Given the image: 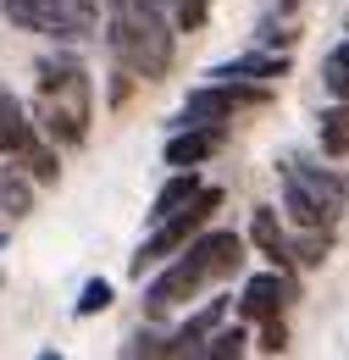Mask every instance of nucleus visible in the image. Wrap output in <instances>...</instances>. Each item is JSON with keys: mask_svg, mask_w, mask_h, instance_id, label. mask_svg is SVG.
<instances>
[{"mask_svg": "<svg viewBox=\"0 0 349 360\" xmlns=\"http://www.w3.org/2000/svg\"><path fill=\"white\" fill-rule=\"evenodd\" d=\"M106 6H122V0H106Z\"/></svg>", "mask_w": 349, "mask_h": 360, "instance_id": "nucleus-27", "label": "nucleus"}, {"mask_svg": "<svg viewBox=\"0 0 349 360\" xmlns=\"http://www.w3.org/2000/svg\"><path fill=\"white\" fill-rule=\"evenodd\" d=\"M250 238H255V250H261L277 271L288 266V238H283V222H277V211H272V205H261V211L250 217Z\"/></svg>", "mask_w": 349, "mask_h": 360, "instance_id": "nucleus-11", "label": "nucleus"}, {"mask_svg": "<svg viewBox=\"0 0 349 360\" xmlns=\"http://www.w3.org/2000/svg\"><path fill=\"white\" fill-rule=\"evenodd\" d=\"M172 266L161 271L150 288H144V305H150V316H167L172 305H183V300H194L205 283H222V277H233V271L244 266V238L239 233H227V227H217V233H194L177 255H167Z\"/></svg>", "mask_w": 349, "mask_h": 360, "instance_id": "nucleus-1", "label": "nucleus"}, {"mask_svg": "<svg viewBox=\"0 0 349 360\" xmlns=\"http://www.w3.org/2000/svg\"><path fill=\"white\" fill-rule=\"evenodd\" d=\"M217 205H222V188H200L189 205H177L172 217H161V222H156V233L139 244V255L128 261V271H133V277H144L150 266H161L167 255H177V250H183V244H189L200 227H211Z\"/></svg>", "mask_w": 349, "mask_h": 360, "instance_id": "nucleus-6", "label": "nucleus"}, {"mask_svg": "<svg viewBox=\"0 0 349 360\" xmlns=\"http://www.w3.org/2000/svg\"><path fill=\"white\" fill-rule=\"evenodd\" d=\"M133 6H150V11H172V0H133Z\"/></svg>", "mask_w": 349, "mask_h": 360, "instance_id": "nucleus-25", "label": "nucleus"}, {"mask_svg": "<svg viewBox=\"0 0 349 360\" xmlns=\"http://www.w3.org/2000/svg\"><path fill=\"white\" fill-rule=\"evenodd\" d=\"M316 139H322V150H327V155H338V161L349 155V100L327 105V111L316 117Z\"/></svg>", "mask_w": 349, "mask_h": 360, "instance_id": "nucleus-14", "label": "nucleus"}, {"mask_svg": "<svg viewBox=\"0 0 349 360\" xmlns=\"http://www.w3.org/2000/svg\"><path fill=\"white\" fill-rule=\"evenodd\" d=\"M266 100H272V89H250L239 78H222V84H205L183 100V122L189 128H222L239 105H266Z\"/></svg>", "mask_w": 349, "mask_h": 360, "instance_id": "nucleus-7", "label": "nucleus"}, {"mask_svg": "<svg viewBox=\"0 0 349 360\" xmlns=\"http://www.w3.org/2000/svg\"><path fill=\"white\" fill-rule=\"evenodd\" d=\"M294 6H300V0H277V11H294Z\"/></svg>", "mask_w": 349, "mask_h": 360, "instance_id": "nucleus-26", "label": "nucleus"}, {"mask_svg": "<svg viewBox=\"0 0 349 360\" xmlns=\"http://www.w3.org/2000/svg\"><path fill=\"white\" fill-rule=\"evenodd\" d=\"M117 67H128L133 78H161L172 67V28H167V11H150V6H128L111 17L106 28Z\"/></svg>", "mask_w": 349, "mask_h": 360, "instance_id": "nucleus-3", "label": "nucleus"}, {"mask_svg": "<svg viewBox=\"0 0 349 360\" xmlns=\"http://www.w3.org/2000/svg\"><path fill=\"white\" fill-rule=\"evenodd\" d=\"M244 327H211L200 344H194V355H205V360H233V355H244Z\"/></svg>", "mask_w": 349, "mask_h": 360, "instance_id": "nucleus-15", "label": "nucleus"}, {"mask_svg": "<svg viewBox=\"0 0 349 360\" xmlns=\"http://www.w3.org/2000/svg\"><path fill=\"white\" fill-rule=\"evenodd\" d=\"M11 161H23L34 183H56V178H61V167H56V150H50V144H39V139H28V144H23Z\"/></svg>", "mask_w": 349, "mask_h": 360, "instance_id": "nucleus-16", "label": "nucleus"}, {"mask_svg": "<svg viewBox=\"0 0 349 360\" xmlns=\"http://www.w3.org/2000/svg\"><path fill=\"white\" fill-rule=\"evenodd\" d=\"M6 22L23 34H44L56 45H84L100 28V0H0Z\"/></svg>", "mask_w": 349, "mask_h": 360, "instance_id": "nucleus-4", "label": "nucleus"}, {"mask_svg": "<svg viewBox=\"0 0 349 360\" xmlns=\"http://www.w3.org/2000/svg\"><path fill=\"white\" fill-rule=\"evenodd\" d=\"M333 250V238H327V227H310L305 238L288 250V255H300V266H322V255Z\"/></svg>", "mask_w": 349, "mask_h": 360, "instance_id": "nucleus-20", "label": "nucleus"}, {"mask_svg": "<svg viewBox=\"0 0 349 360\" xmlns=\"http://www.w3.org/2000/svg\"><path fill=\"white\" fill-rule=\"evenodd\" d=\"M283 300H288V283H283V271L272 266V271H261V277L244 283V294H239V316H244V321H266V316L283 311Z\"/></svg>", "mask_w": 349, "mask_h": 360, "instance_id": "nucleus-8", "label": "nucleus"}, {"mask_svg": "<svg viewBox=\"0 0 349 360\" xmlns=\"http://www.w3.org/2000/svg\"><path fill=\"white\" fill-rule=\"evenodd\" d=\"M111 300H117V288H111L106 277H89L84 294L72 300V316H100V311H111Z\"/></svg>", "mask_w": 349, "mask_h": 360, "instance_id": "nucleus-18", "label": "nucleus"}, {"mask_svg": "<svg viewBox=\"0 0 349 360\" xmlns=\"http://www.w3.org/2000/svg\"><path fill=\"white\" fill-rule=\"evenodd\" d=\"M39 128L50 144H84L89 139V72L78 56H44L39 61Z\"/></svg>", "mask_w": 349, "mask_h": 360, "instance_id": "nucleus-2", "label": "nucleus"}, {"mask_svg": "<svg viewBox=\"0 0 349 360\" xmlns=\"http://www.w3.org/2000/svg\"><path fill=\"white\" fill-rule=\"evenodd\" d=\"M0 211H6L11 222L34 211V188H28V178H17V172H0Z\"/></svg>", "mask_w": 349, "mask_h": 360, "instance_id": "nucleus-17", "label": "nucleus"}, {"mask_svg": "<svg viewBox=\"0 0 349 360\" xmlns=\"http://www.w3.org/2000/svg\"><path fill=\"white\" fill-rule=\"evenodd\" d=\"M217 150H222V128H189L183 122V134L167 139V167H200Z\"/></svg>", "mask_w": 349, "mask_h": 360, "instance_id": "nucleus-10", "label": "nucleus"}, {"mask_svg": "<svg viewBox=\"0 0 349 360\" xmlns=\"http://www.w3.org/2000/svg\"><path fill=\"white\" fill-rule=\"evenodd\" d=\"M288 72V50H255V56H233V61H217L205 78L222 84V78H261V84H277Z\"/></svg>", "mask_w": 349, "mask_h": 360, "instance_id": "nucleus-9", "label": "nucleus"}, {"mask_svg": "<svg viewBox=\"0 0 349 360\" xmlns=\"http://www.w3.org/2000/svg\"><path fill=\"white\" fill-rule=\"evenodd\" d=\"M28 139H34V122H28L23 100L11 89H0V155H17Z\"/></svg>", "mask_w": 349, "mask_h": 360, "instance_id": "nucleus-12", "label": "nucleus"}, {"mask_svg": "<svg viewBox=\"0 0 349 360\" xmlns=\"http://www.w3.org/2000/svg\"><path fill=\"white\" fill-rule=\"evenodd\" d=\"M261 355H283L288 349V333H283V321L277 316H266V333H261V344H255Z\"/></svg>", "mask_w": 349, "mask_h": 360, "instance_id": "nucleus-23", "label": "nucleus"}, {"mask_svg": "<svg viewBox=\"0 0 349 360\" xmlns=\"http://www.w3.org/2000/svg\"><path fill=\"white\" fill-rule=\"evenodd\" d=\"M255 45H261V50H294V28L261 22V28H255Z\"/></svg>", "mask_w": 349, "mask_h": 360, "instance_id": "nucleus-22", "label": "nucleus"}, {"mask_svg": "<svg viewBox=\"0 0 349 360\" xmlns=\"http://www.w3.org/2000/svg\"><path fill=\"white\" fill-rule=\"evenodd\" d=\"M200 194V178H194V167H177V178L161 183V194H156V205H150V222H161V217H172L177 205H189Z\"/></svg>", "mask_w": 349, "mask_h": 360, "instance_id": "nucleus-13", "label": "nucleus"}, {"mask_svg": "<svg viewBox=\"0 0 349 360\" xmlns=\"http://www.w3.org/2000/svg\"><path fill=\"white\" fill-rule=\"evenodd\" d=\"M349 205V178L305 161H283V211L300 227H333V217Z\"/></svg>", "mask_w": 349, "mask_h": 360, "instance_id": "nucleus-5", "label": "nucleus"}, {"mask_svg": "<svg viewBox=\"0 0 349 360\" xmlns=\"http://www.w3.org/2000/svg\"><path fill=\"white\" fill-rule=\"evenodd\" d=\"M205 11H211V0H172V22L189 34V28H200L205 22Z\"/></svg>", "mask_w": 349, "mask_h": 360, "instance_id": "nucleus-21", "label": "nucleus"}, {"mask_svg": "<svg viewBox=\"0 0 349 360\" xmlns=\"http://www.w3.org/2000/svg\"><path fill=\"white\" fill-rule=\"evenodd\" d=\"M322 84L333 89V100H349V39L333 56H327V67H322Z\"/></svg>", "mask_w": 349, "mask_h": 360, "instance_id": "nucleus-19", "label": "nucleus"}, {"mask_svg": "<svg viewBox=\"0 0 349 360\" xmlns=\"http://www.w3.org/2000/svg\"><path fill=\"white\" fill-rule=\"evenodd\" d=\"M122 355H167V344L156 333H133L128 344H122Z\"/></svg>", "mask_w": 349, "mask_h": 360, "instance_id": "nucleus-24", "label": "nucleus"}]
</instances>
